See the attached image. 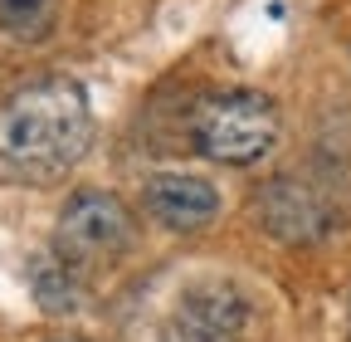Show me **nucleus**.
I'll list each match as a JSON object with an SVG mask.
<instances>
[{"label":"nucleus","instance_id":"obj_1","mask_svg":"<svg viewBox=\"0 0 351 342\" xmlns=\"http://www.w3.org/2000/svg\"><path fill=\"white\" fill-rule=\"evenodd\" d=\"M88 142H93V113L69 78L25 83L0 108V181L54 186L83 161Z\"/></svg>","mask_w":351,"mask_h":342},{"label":"nucleus","instance_id":"obj_2","mask_svg":"<svg viewBox=\"0 0 351 342\" xmlns=\"http://www.w3.org/2000/svg\"><path fill=\"white\" fill-rule=\"evenodd\" d=\"M191 133L200 157L219 166H254L278 147V108L258 89H219L195 103Z\"/></svg>","mask_w":351,"mask_h":342},{"label":"nucleus","instance_id":"obj_3","mask_svg":"<svg viewBox=\"0 0 351 342\" xmlns=\"http://www.w3.org/2000/svg\"><path fill=\"white\" fill-rule=\"evenodd\" d=\"M132 230L137 220L112 191H73L54 225V254L78 274H98L127 254Z\"/></svg>","mask_w":351,"mask_h":342},{"label":"nucleus","instance_id":"obj_4","mask_svg":"<svg viewBox=\"0 0 351 342\" xmlns=\"http://www.w3.org/2000/svg\"><path fill=\"white\" fill-rule=\"evenodd\" d=\"M254 220L283 244H322L341 225V205L313 176H269L249 196Z\"/></svg>","mask_w":351,"mask_h":342},{"label":"nucleus","instance_id":"obj_5","mask_svg":"<svg viewBox=\"0 0 351 342\" xmlns=\"http://www.w3.org/2000/svg\"><path fill=\"white\" fill-rule=\"evenodd\" d=\"M254 308L234 284H195L161 318L156 342H249Z\"/></svg>","mask_w":351,"mask_h":342},{"label":"nucleus","instance_id":"obj_6","mask_svg":"<svg viewBox=\"0 0 351 342\" xmlns=\"http://www.w3.org/2000/svg\"><path fill=\"white\" fill-rule=\"evenodd\" d=\"M142 205H147V216L161 230L195 235L219 216V191L210 181H200V176H186V171H161V176L147 181Z\"/></svg>","mask_w":351,"mask_h":342},{"label":"nucleus","instance_id":"obj_7","mask_svg":"<svg viewBox=\"0 0 351 342\" xmlns=\"http://www.w3.org/2000/svg\"><path fill=\"white\" fill-rule=\"evenodd\" d=\"M78 269H69L59 254H49V260L34 264V298L44 313H73L78 308Z\"/></svg>","mask_w":351,"mask_h":342},{"label":"nucleus","instance_id":"obj_8","mask_svg":"<svg viewBox=\"0 0 351 342\" xmlns=\"http://www.w3.org/2000/svg\"><path fill=\"white\" fill-rule=\"evenodd\" d=\"M54 10H59V0H0V30L10 39L34 45V39L54 30Z\"/></svg>","mask_w":351,"mask_h":342},{"label":"nucleus","instance_id":"obj_9","mask_svg":"<svg viewBox=\"0 0 351 342\" xmlns=\"http://www.w3.org/2000/svg\"><path fill=\"white\" fill-rule=\"evenodd\" d=\"M346 332H351V298H346Z\"/></svg>","mask_w":351,"mask_h":342},{"label":"nucleus","instance_id":"obj_10","mask_svg":"<svg viewBox=\"0 0 351 342\" xmlns=\"http://www.w3.org/2000/svg\"><path fill=\"white\" fill-rule=\"evenodd\" d=\"M54 342H83V337H54Z\"/></svg>","mask_w":351,"mask_h":342}]
</instances>
